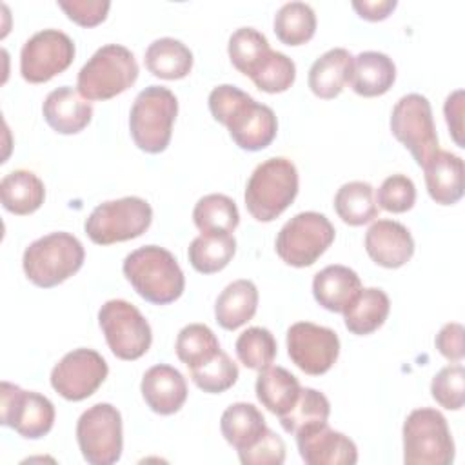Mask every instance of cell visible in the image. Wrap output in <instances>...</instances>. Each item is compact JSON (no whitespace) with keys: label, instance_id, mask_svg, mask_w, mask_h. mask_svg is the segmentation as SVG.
Masks as SVG:
<instances>
[{"label":"cell","instance_id":"cell-1","mask_svg":"<svg viewBox=\"0 0 465 465\" xmlns=\"http://www.w3.org/2000/svg\"><path fill=\"white\" fill-rule=\"evenodd\" d=\"M122 271L133 289L154 305L173 303L182 296L185 287V278L176 258L158 245H143L129 252Z\"/></svg>","mask_w":465,"mask_h":465},{"label":"cell","instance_id":"cell-2","mask_svg":"<svg viewBox=\"0 0 465 465\" xmlns=\"http://www.w3.org/2000/svg\"><path fill=\"white\" fill-rule=\"evenodd\" d=\"M298 194L296 165L283 156L258 163L245 185V207L258 222L278 218Z\"/></svg>","mask_w":465,"mask_h":465},{"label":"cell","instance_id":"cell-3","mask_svg":"<svg viewBox=\"0 0 465 465\" xmlns=\"http://www.w3.org/2000/svg\"><path fill=\"white\" fill-rule=\"evenodd\" d=\"M85 258L84 245L71 232H49L24 251L22 267L31 283L42 289L60 285L80 271Z\"/></svg>","mask_w":465,"mask_h":465},{"label":"cell","instance_id":"cell-4","mask_svg":"<svg viewBox=\"0 0 465 465\" xmlns=\"http://www.w3.org/2000/svg\"><path fill=\"white\" fill-rule=\"evenodd\" d=\"M178 113L174 93L162 85H149L138 93L129 113V131L138 149L156 154L167 149Z\"/></svg>","mask_w":465,"mask_h":465},{"label":"cell","instance_id":"cell-5","mask_svg":"<svg viewBox=\"0 0 465 465\" xmlns=\"http://www.w3.org/2000/svg\"><path fill=\"white\" fill-rule=\"evenodd\" d=\"M138 78L134 54L120 45L107 44L82 65L76 76V89L85 100H109L127 91Z\"/></svg>","mask_w":465,"mask_h":465},{"label":"cell","instance_id":"cell-6","mask_svg":"<svg viewBox=\"0 0 465 465\" xmlns=\"http://www.w3.org/2000/svg\"><path fill=\"white\" fill-rule=\"evenodd\" d=\"M401 434L407 465H449L454 461L452 434L440 411L414 409L405 418Z\"/></svg>","mask_w":465,"mask_h":465},{"label":"cell","instance_id":"cell-7","mask_svg":"<svg viewBox=\"0 0 465 465\" xmlns=\"http://www.w3.org/2000/svg\"><path fill=\"white\" fill-rule=\"evenodd\" d=\"M153 222V209L140 196H124L98 203L87 216L84 229L91 242L111 245L143 234Z\"/></svg>","mask_w":465,"mask_h":465},{"label":"cell","instance_id":"cell-8","mask_svg":"<svg viewBox=\"0 0 465 465\" xmlns=\"http://www.w3.org/2000/svg\"><path fill=\"white\" fill-rule=\"evenodd\" d=\"M334 225L316 211L294 214L276 236V254L292 267L312 265L334 242Z\"/></svg>","mask_w":465,"mask_h":465},{"label":"cell","instance_id":"cell-9","mask_svg":"<svg viewBox=\"0 0 465 465\" xmlns=\"http://www.w3.org/2000/svg\"><path fill=\"white\" fill-rule=\"evenodd\" d=\"M76 441L87 463H116L124 449L120 411L111 403H96L84 411L76 421Z\"/></svg>","mask_w":465,"mask_h":465},{"label":"cell","instance_id":"cell-10","mask_svg":"<svg viewBox=\"0 0 465 465\" xmlns=\"http://www.w3.org/2000/svg\"><path fill=\"white\" fill-rule=\"evenodd\" d=\"M98 323L111 352L120 360H138L151 347L149 322L125 300H107L98 311Z\"/></svg>","mask_w":465,"mask_h":465},{"label":"cell","instance_id":"cell-11","mask_svg":"<svg viewBox=\"0 0 465 465\" xmlns=\"http://www.w3.org/2000/svg\"><path fill=\"white\" fill-rule=\"evenodd\" d=\"M391 131L420 167L440 149L430 102L418 93L401 96L391 113Z\"/></svg>","mask_w":465,"mask_h":465},{"label":"cell","instance_id":"cell-12","mask_svg":"<svg viewBox=\"0 0 465 465\" xmlns=\"http://www.w3.org/2000/svg\"><path fill=\"white\" fill-rule=\"evenodd\" d=\"M74 58V42L58 29L35 33L20 51V73L29 84H44L65 71Z\"/></svg>","mask_w":465,"mask_h":465},{"label":"cell","instance_id":"cell-13","mask_svg":"<svg viewBox=\"0 0 465 465\" xmlns=\"http://www.w3.org/2000/svg\"><path fill=\"white\" fill-rule=\"evenodd\" d=\"M0 396L2 425L15 429L22 438L38 440L53 429L54 405L44 394L24 391L15 383L2 381Z\"/></svg>","mask_w":465,"mask_h":465},{"label":"cell","instance_id":"cell-14","mask_svg":"<svg viewBox=\"0 0 465 465\" xmlns=\"http://www.w3.org/2000/svg\"><path fill=\"white\" fill-rule=\"evenodd\" d=\"M109 367L104 356L93 349L67 352L51 371L53 389L69 401H82L96 392L107 378Z\"/></svg>","mask_w":465,"mask_h":465},{"label":"cell","instance_id":"cell-15","mask_svg":"<svg viewBox=\"0 0 465 465\" xmlns=\"http://www.w3.org/2000/svg\"><path fill=\"white\" fill-rule=\"evenodd\" d=\"M287 352L292 363L311 376L325 374L338 360V334L312 322H296L287 331Z\"/></svg>","mask_w":465,"mask_h":465},{"label":"cell","instance_id":"cell-16","mask_svg":"<svg viewBox=\"0 0 465 465\" xmlns=\"http://www.w3.org/2000/svg\"><path fill=\"white\" fill-rule=\"evenodd\" d=\"M225 127L240 149L262 151L274 140L278 120L269 105L260 104L251 96L232 113Z\"/></svg>","mask_w":465,"mask_h":465},{"label":"cell","instance_id":"cell-17","mask_svg":"<svg viewBox=\"0 0 465 465\" xmlns=\"http://www.w3.org/2000/svg\"><path fill=\"white\" fill-rule=\"evenodd\" d=\"M296 445L307 465H354L358 461L354 441L327 423L296 434Z\"/></svg>","mask_w":465,"mask_h":465},{"label":"cell","instance_id":"cell-18","mask_svg":"<svg viewBox=\"0 0 465 465\" xmlns=\"http://www.w3.org/2000/svg\"><path fill=\"white\" fill-rule=\"evenodd\" d=\"M365 251L374 263L398 269L412 258L414 240L403 223L376 220L365 232Z\"/></svg>","mask_w":465,"mask_h":465},{"label":"cell","instance_id":"cell-19","mask_svg":"<svg viewBox=\"0 0 465 465\" xmlns=\"http://www.w3.org/2000/svg\"><path fill=\"white\" fill-rule=\"evenodd\" d=\"M140 391L147 407L162 416L178 412L187 400V381L183 374L165 363L153 365L145 371Z\"/></svg>","mask_w":465,"mask_h":465},{"label":"cell","instance_id":"cell-20","mask_svg":"<svg viewBox=\"0 0 465 465\" xmlns=\"http://www.w3.org/2000/svg\"><path fill=\"white\" fill-rule=\"evenodd\" d=\"M42 113L53 131L60 134H76L89 125L93 105L78 93V89L62 85L45 96Z\"/></svg>","mask_w":465,"mask_h":465},{"label":"cell","instance_id":"cell-21","mask_svg":"<svg viewBox=\"0 0 465 465\" xmlns=\"http://www.w3.org/2000/svg\"><path fill=\"white\" fill-rule=\"evenodd\" d=\"M429 196L440 205H452L463 196V160L438 149L423 165Z\"/></svg>","mask_w":465,"mask_h":465},{"label":"cell","instance_id":"cell-22","mask_svg":"<svg viewBox=\"0 0 465 465\" xmlns=\"http://www.w3.org/2000/svg\"><path fill=\"white\" fill-rule=\"evenodd\" d=\"M360 291V276L345 265H327L312 280L314 300L331 312H343Z\"/></svg>","mask_w":465,"mask_h":465},{"label":"cell","instance_id":"cell-23","mask_svg":"<svg viewBox=\"0 0 465 465\" xmlns=\"http://www.w3.org/2000/svg\"><path fill=\"white\" fill-rule=\"evenodd\" d=\"M354 56L343 49L334 47L318 56L309 69V87L323 100L336 98L351 82Z\"/></svg>","mask_w":465,"mask_h":465},{"label":"cell","instance_id":"cell-24","mask_svg":"<svg viewBox=\"0 0 465 465\" xmlns=\"http://www.w3.org/2000/svg\"><path fill=\"white\" fill-rule=\"evenodd\" d=\"M396 80L392 58L380 51H363L354 56L351 71V87L356 94L372 98L385 94Z\"/></svg>","mask_w":465,"mask_h":465},{"label":"cell","instance_id":"cell-25","mask_svg":"<svg viewBox=\"0 0 465 465\" xmlns=\"http://www.w3.org/2000/svg\"><path fill=\"white\" fill-rule=\"evenodd\" d=\"M220 430L225 441L240 452L252 447L263 436L267 425L258 407L247 401H238L223 411Z\"/></svg>","mask_w":465,"mask_h":465},{"label":"cell","instance_id":"cell-26","mask_svg":"<svg viewBox=\"0 0 465 465\" xmlns=\"http://www.w3.org/2000/svg\"><path fill=\"white\" fill-rule=\"evenodd\" d=\"M258 309V289L251 280H236L229 283L214 303V316L220 327L234 331L245 325Z\"/></svg>","mask_w":465,"mask_h":465},{"label":"cell","instance_id":"cell-27","mask_svg":"<svg viewBox=\"0 0 465 465\" xmlns=\"http://www.w3.org/2000/svg\"><path fill=\"white\" fill-rule=\"evenodd\" d=\"M391 311L389 296L378 287H367L356 294L351 305L343 311V322L349 332L365 336L378 331Z\"/></svg>","mask_w":465,"mask_h":465},{"label":"cell","instance_id":"cell-28","mask_svg":"<svg viewBox=\"0 0 465 465\" xmlns=\"http://www.w3.org/2000/svg\"><path fill=\"white\" fill-rule=\"evenodd\" d=\"M0 198L5 211L24 216L35 213L44 203L45 187L35 173L16 169L2 178Z\"/></svg>","mask_w":465,"mask_h":465},{"label":"cell","instance_id":"cell-29","mask_svg":"<svg viewBox=\"0 0 465 465\" xmlns=\"http://www.w3.org/2000/svg\"><path fill=\"white\" fill-rule=\"evenodd\" d=\"M298 378L283 367H265L256 378V398L272 414H285L300 396Z\"/></svg>","mask_w":465,"mask_h":465},{"label":"cell","instance_id":"cell-30","mask_svg":"<svg viewBox=\"0 0 465 465\" xmlns=\"http://www.w3.org/2000/svg\"><path fill=\"white\" fill-rule=\"evenodd\" d=\"M143 60L149 73L163 80H180L193 69L191 49L171 36H163L149 44Z\"/></svg>","mask_w":465,"mask_h":465},{"label":"cell","instance_id":"cell-31","mask_svg":"<svg viewBox=\"0 0 465 465\" xmlns=\"http://www.w3.org/2000/svg\"><path fill=\"white\" fill-rule=\"evenodd\" d=\"M236 252V240L232 234L202 232L196 236L187 251L189 263L202 274H213L229 265Z\"/></svg>","mask_w":465,"mask_h":465},{"label":"cell","instance_id":"cell-32","mask_svg":"<svg viewBox=\"0 0 465 465\" xmlns=\"http://www.w3.org/2000/svg\"><path fill=\"white\" fill-rule=\"evenodd\" d=\"M334 211L352 227L372 222L380 213L372 185L361 180L343 183L334 196Z\"/></svg>","mask_w":465,"mask_h":465},{"label":"cell","instance_id":"cell-33","mask_svg":"<svg viewBox=\"0 0 465 465\" xmlns=\"http://www.w3.org/2000/svg\"><path fill=\"white\" fill-rule=\"evenodd\" d=\"M329 414H331V403L327 396L316 389L305 387L300 391L296 403L278 418L285 432L300 434L307 429L327 423Z\"/></svg>","mask_w":465,"mask_h":465},{"label":"cell","instance_id":"cell-34","mask_svg":"<svg viewBox=\"0 0 465 465\" xmlns=\"http://www.w3.org/2000/svg\"><path fill=\"white\" fill-rule=\"evenodd\" d=\"M194 225L202 232L231 234L240 223V213L232 198L225 194H205L193 209Z\"/></svg>","mask_w":465,"mask_h":465},{"label":"cell","instance_id":"cell-35","mask_svg":"<svg viewBox=\"0 0 465 465\" xmlns=\"http://www.w3.org/2000/svg\"><path fill=\"white\" fill-rule=\"evenodd\" d=\"M316 15L305 2H287L274 15V33L285 45H302L314 36Z\"/></svg>","mask_w":465,"mask_h":465},{"label":"cell","instance_id":"cell-36","mask_svg":"<svg viewBox=\"0 0 465 465\" xmlns=\"http://www.w3.org/2000/svg\"><path fill=\"white\" fill-rule=\"evenodd\" d=\"M227 51L231 64L242 74L251 78L272 49L269 47L265 35H262L254 27H240L231 35Z\"/></svg>","mask_w":465,"mask_h":465},{"label":"cell","instance_id":"cell-37","mask_svg":"<svg viewBox=\"0 0 465 465\" xmlns=\"http://www.w3.org/2000/svg\"><path fill=\"white\" fill-rule=\"evenodd\" d=\"M174 349L182 363L196 369L218 354L220 341L207 325L189 323L178 332Z\"/></svg>","mask_w":465,"mask_h":465},{"label":"cell","instance_id":"cell-38","mask_svg":"<svg viewBox=\"0 0 465 465\" xmlns=\"http://www.w3.org/2000/svg\"><path fill=\"white\" fill-rule=\"evenodd\" d=\"M234 349H236L238 360L247 369L262 371L272 363L278 347H276V340L269 329L249 327L238 336Z\"/></svg>","mask_w":465,"mask_h":465},{"label":"cell","instance_id":"cell-39","mask_svg":"<svg viewBox=\"0 0 465 465\" xmlns=\"http://www.w3.org/2000/svg\"><path fill=\"white\" fill-rule=\"evenodd\" d=\"M189 371L194 385L203 392H211V394H220L231 389L238 380V365L222 349L207 363Z\"/></svg>","mask_w":465,"mask_h":465},{"label":"cell","instance_id":"cell-40","mask_svg":"<svg viewBox=\"0 0 465 465\" xmlns=\"http://www.w3.org/2000/svg\"><path fill=\"white\" fill-rule=\"evenodd\" d=\"M296 78V65L294 62L280 53V51H271L269 56L263 60L260 69L251 76L252 84L263 91V93H283L287 91Z\"/></svg>","mask_w":465,"mask_h":465},{"label":"cell","instance_id":"cell-41","mask_svg":"<svg viewBox=\"0 0 465 465\" xmlns=\"http://www.w3.org/2000/svg\"><path fill=\"white\" fill-rule=\"evenodd\" d=\"M463 381H465V369L463 365H447L443 367L430 381V394L443 409L449 411H460L463 407L465 392H463Z\"/></svg>","mask_w":465,"mask_h":465},{"label":"cell","instance_id":"cell-42","mask_svg":"<svg viewBox=\"0 0 465 465\" xmlns=\"http://www.w3.org/2000/svg\"><path fill=\"white\" fill-rule=\"evenodd\" d=\"M416 202L414 182L405 174L387 176L376 193V203L389 213H405Z\"/></svg>","mask_w":465,"mask_h":465},{"label":"cell","instance_id":"cell-43","mask_svg":"<svg viewBox=\"0 0 465 465\" xmlns=\"http://www.w3.org/2000/svg\"><path fill=\"white\" fill-rule=\"evenodd\" d=\"M238 458L243 465H282L285 461V443L267 427L252 447L238 452Z\"/></svg>","mask_w":465,"mask_h":465},{"label":"cell","instance_id":"cell-44","mask_svg":"<svg viewBox=\"0 0 465 465\" xmlns=\"http://www.w3.org/2000/svg\"><path fill=\"white\" fill-rule=\"evenodd\" d=\"M58 7L67 15L69 20L82 27H94L105 20L111 2L107 0H60Z\"/></svg>","mask_w":465,"mask_h":465},{"label":"cell","instance_id":"cell-45","mask_svg":"<svg viewBox=\"0 0 465 465\" xmlns=\"http://www.w3.org/2000/svg\"><path fill=\"white\" fill-rule=\"evenodd\" d=\"M251 96L231 84H222L214 87L209 94V111L213 118L220 124H227V120L232 116V113L249 100Z\"/></svg>","mask_w":465,"mask_h":465},{"label":"cell","instance_id":"cell-46","mask_svg":"<svg viewBox=\"0 0 465 465\" xmlns=\"http://www.w3.org/2000/svg\"><path fill=\"white\" fill-rule=\"evenodd\" d=\"M436 349L443 358L449 361H461L465 349H463V325L461 323H445L440 332L436 334Z\"/></svg>","mask_w":465,"mask_h":465},{"label":"cell","instance_id":"cell-47","mask_svg":"<svg viewBox=\"0 0 465 465\" xmlns=\"http://www.w3.org/2000/svg\"><path fill=\"white\" fill-rule=\"evenodd\" d=\"M443 113H445V120L450 129L452 140L456 142L458 147H465V142H463V91L461 89H456L454 93H450L447 96Z\"/></svg>","mask_w":465,"mask_h":465},{"label":"cell","instance_id":"cell-48","mask_svg":"<svg viewBox=\"0 0 465 465\" xmlns=\"http://www.w3.org/2000/svg\"><path fill=\"white\" fill-rule=\"evenodd\" d=\"M396 5H398L396 0H356V2H352L354 11L369 22L385 20L394 11Z\"/></svg>","mask_w":465,"mask_h":465}]
</instances>
